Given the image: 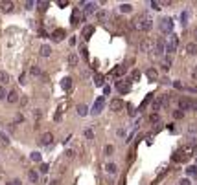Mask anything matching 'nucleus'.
<instances>
[{
  "label": "nucleus",
  "mask_w": 197,
  "mask_h": 185,
  "mask_svg": "<svg viewBox=\"0 0 197 185\" xmlns=\"http://www.w3.org/2000/svg\"><path fill=\"white\" fill-rule=\"evenodd\" d=\"M151 26H153V18L149 15H146V13L137 15L133 20V28L138 30V31H147V30H151Z\"/></svg>",
  "instance_id": "obj_1"
},
{
  "label": "nucleus",
  "mask_w": 197,
  "mask_h": 185,
  "mask_svg": "<svg viewBox=\"0 0 197 185\" xmlns=\"http://www.w3.org/2000/svg\"><path fill=\"white\" fill-rule=\"evenodd\" d=\"M159 30H160V33H164V35H171V31H173V20L169 17H164L160 20V24H159Z\"/></svg>",
  "instance_id": "obj_2"
},
{
  "label": "nucleus",
  "mask_w": 197,
  "mask_h": 185,
  "mask_svg": "<svg viewBox=\"0 0 197 185\" xmlns=\"http://www.w3.org/2000/svg\"><path fill=\"white\" fill-rule=\"evenodd\" d=\"M177 46H179V39H177V35H169V39H168V44H166V53L168 55H171V53L177 50Z\"/></svg>",
  "instance_id": "obj_3"
},
{
  "label": "nucleus",
  "mask_w": 197,
  "mask_h": 185,
  "mask_svg": "<svg viewBox=\"0 0 197 185\" xmlns=\"http://www.w3.org/2000/svg\"><path fill=\"white\" fill-rule=\"evenodd\" d=\"M116 90L120 94H129V90H131V81H116Z\"/></svg>",
  "instance_id": "obj_4"
},
{
  "label": "nucleus",
  "mask_w": 197,
  "mask_h": 185,
  "mask_svg": "<svg viewBox=\"0 0 197 185\" xmlns=\"http://www.w3.org/2000/svg\"><path fill=\"white\" fill-rule=\"evenodd\" d=\"M177 105H179V110H182V112L184 110H192V99L190 97H181Z\"/></svg>",
  "instance_id": "obj_5"
},
{
  "label": "nucleus",
  "mask_w": 197,
  "mask_h": 185,
  "mask_svg": "<svg viewBox=\"0 0 197 185\" xmlns=\"http://www.w3.org/2000/svg\"><path fill=\"white\" fill-rule=\"evenodd\" d=\"M140 51H144V53H147V51H155L153 50V40L151 39H144L140 42Z\"/></svg>",
  "instance_id": "obj_6"
},
{
  "label": "nucleus",
  "mask_w": 197,
  "mask_h": 185,
  "mask_svg": "<svg viewBox=\"0 0 197 185\" xmlns=\"http://www.w3.org/2000/svg\"><path fill=\"white\" fill-rule=\"evenodd\" d=\"M103 106H105V99H103V95H101V97H98V99H96V103H94L92 114H94V115H96V114H100L101 110H103Z\"/></svg>",
  "instance_id": "obj_7"
},
{
  "label": "nucleus",
  "mask_w": 197,
  "mask_h": 185,
  "mask_svg": "<svg viewBox=\"0 0 197 185\" xmlns=\"http://www.w3.org/2000/svg\"><path fill=\"white\" fill-rule=\"evenodd\" d=\"M94 11H98V4H96V2H87L85 9H83V17H89V15H92Z\"/></svg>",
  "instance_id": "obj_8"
},
{
  "label": "nucleus",
  "mask_w": 197,
  "mask_h": 185,
  "mask_svg": "<svg viewBox=\"0 0 197 185\" xmlns=\"http://www.w3.org/2000/svg\"><path fill=\"white\" fill-rule=\"evenodd\" d=\"M157 48H155V51H157V55H162V53L166 51V42H164V37H160L157 40V44H155Z\"/></svg>",
  "instance_id": "obj_9"
},
{
  "label": "nucleus",
  "mask_w": 197,
  "mask_h": 185,
  "mask_svg": "<svg viewBox=\"0 0 197 185\" xmlns=\"http://www.w3.org/2000/svg\"><path fill=\"white\" fill-rule=\"evenodd\" d=\"M81 11H79V8H74L72 9V17H70V20H72V24H79L81 22Z\"/></svg>",
  "instance_id": "obj_10"
},
{
  "label": "nucleus",
  "mask_w": 197,
  "mask_h": 185,
  "mask_svg": "<svg viewBox=\"0 0 197 185\" xmlns=\"http://www.w3.org/2000/svg\"><path fill=\"white\" fill-rule=\"evenodd\" d=\"M125 105H124V101L122 99H112L111 101V110H114V112H118V110H122Z\"/></svg>",
  "instance_id": "obj_11"
},
{
  "label": "nucleus",
  "mask_w": 197,
  "mask_h": 185,
  "mask_svg": "<svg viewBox=\"0 0 197 185\" xmlns=\"http://www.w3.org/2000/svg\"><path fill=\"white\" fill-rule=\"evenodd\" d=\"M160 68H162L164 72H168L169 68H171V55H168V57H164V59L160 60Z\"/></svg>",
  "instance_id": "obj_12"
},
{
  "label": "nucleus",
  "mask_w": 197,
  "mask_h": 185,
  "mask_svg": "<svg viewBox=\"0 0 197 185\" xmlns=\"http://www.w3.org/2000/svg\"><path fill=\"white\" fill-rule=\"evenodd\" d=\"M65 35H66V33H65V30H63V28H59V30H55V31L52 33V39L59 42V40H63V39H65Z\"/></svg>",
  "instance_id": "obj_13"
},
{
  "label": "nucleus",
  "mask_w": 197,
  "mask_h": 185,
  "mask_svg": "<svg viewBox=\"0 0 197 185\" xmlns=\"http://www.w3.org/2000/svg\"><path fill=\"white\" fill-rule=\"evenodd\" d=\"M52 141H53V134L52 132H44L43 138H41V143H43V145H52Z\"/></svg>",
  "instance_id": "obj_14"
},
{
  "label": "nucleus",
  "mask_w": 197,
  "mask_h": 185,
  "mask_svg": "<svg viewBox=\"0 0 197 185\" xmlns=\"http://www.w3.org/2000/svg\"><path fill=\"white\" fill-rule=\"evenodd\" d=\"M146 77L149 81H159V72L155 70V68H149V70L146 72Z\"/></svg>",
  "instance_id": "obj_15"
},
{
  "label": "nucleus",
  "mask_w": 197,
  "mask_h": 185,
  "mask_svg": "<svg viewBox=\"0 0 197 185\" xmlns=\"http://www.w3.org/2000/svg\"><path fill=\"white\" fill-rule=\"evenodd\" d=\"M186 51H188V55H197V42L195 40L186 44Z\"/></svg>",
  "instance_id": "obj_16"
},
{
  "label": "nucleus",
  "mask_w": 197,
  "mask_h": 185,
  "mask_svg": "<svg viewBox=\"0 0 197 185\" xmlns=\"http://www.w3.org/2000/svg\"><path fill=\"white\" fill-rule=\"evenodd\" d=\"M17 101H18V94H17L15 90H11V92H8V103H11V105H15Z\"/></svg>",
  "instance_id": "obj_17"
},
{
  "label": "nucleus",
  "mask_w": 197,
  "mask_h": 185,
  "mask_svg": "<svg viewBox=\"0 0 197 185\" xmlns=\"http://www.w3.org/2000/svg\"><path fill=\"white\" fill-rule=\"evenodd\" d=\"M0 8H2V11L4 13H9V11H13V2H0Z\"/></svg>",
  "instance_id": "obj_18"
},
{
  "label": "nucleus",
  "mask_w": 197,
  "mask_h": 185,
  "mask_svg": "<svg viewBox=\"0 0 197 185\" xmlns=\"http://www.w3.org/2000/svg\"><path fill=\"white\" fill-rule=\"evenodd\" d=\"M41 55H43V57H50V53H52V48L48 46V44H43V46H41Z\"/></svg>",
  "instance_id": "obj_19"
},
{
  "label": "nucleus",
  "mask_w": 197,
  "mask_h": 185,
  "mask_svg": "<svg viewBox=\"0 0 197 185\" xmlns=\"http://www.w3.org/2000/svg\"><path fill=\"white\" fill-rule=\"evenodd\" d=\"M94 31H96V30H94V26H87V28H83V37H85V39L92 37Z\"/></svg>",
  "instance_id": "obj_20"
},
{
  "label": "nucleus",
  "mask_w": 197,
  "mask_h": 185,
  "mask_svg": "<svg viewBox=\"0 0 197 185\" xmlns=\"http://www.w3.org/2000/svg\"><path fill=\"white\" fill-rule=\"evenodd\" d=\"M125 72H127V68H125L124 64H120V66L116 68V70H114V72H112V75H114V77H120V75H124Z\"/></svg>",
  "instance_id": "obj_21"
},
{
  "label": "nucleus",
  "mask_w": 197,
  "mask_h": 185,
  "mask_svg": "<svg viewBox=\"0 0 197 185\" xmlns=\"http://www.w3.org/2000/svg\"><path fill=\"white\" fill-rule=\"evenodd\" d=\"M0 83H2V84H8L9 83V73L8 72L0 70Z\"/></svg>",
  "instance_id": "obj_22"
},
{
  "label": "nucleus",
  "mask_w": 197,
  "mask_h": 185,
  "mask_svg": "<svg viewBox=\"0 0 197 185\" xmlns=\"http://www.w3.org/2000/svg\"><path fill=\"white\" fill-rule=\"evenodd\" d=\"M89 114V108H87V105H78V115H81V117H83V115H87Z\"/></svg>",
  "instance_id": "obj_23"
},
{
  "label": "nucleus",
  "mask_w": 197,
  "mask_h": 185,
  "mask_svg": "<svg viewBox=\"0 0 197 185\" xmlns=\"http://www.w3.org/2000/svg\"><path fill=\"white\" fill-rule=\"evenodd\" d=\"M28 178H30L31 183H37L39 181V174L35 172V170H28Z\"/></svg>",
  "instance_id": "obj_24"
},
{
  "label": "nucleus",
  "mask_w": 197,
  "mask_h": 185,
  "mask_svg": "<svg viewBox=\"0 0 197 185\" xmlns=\"http://www.w3.org/2000/svg\"><path fill=\"white\" fill-rule=\"evenodd\" d=\"M70 84H72V79H70V77H65V79H63V83H61L63 90H70Z\"/></svg>",
  "instance_id": "obj_25"
},
{
  "label": "nucleus",
  "mask_w": 197,
  "mask_h": 185,
  "mask_svg": "<svg viewBox=\"0 0 197 185\" xmlns=\"http://www.w3.org/2000/svg\"><path fill=\"white\" fill-rule=\"evenodd\" d=\"M30 73L33 75V77H39V75H43V72H41L39 66H31V68H30Z\"/></svg>",
  "instance_id": "obj_26"
},
{
  "label": "nucleus",
  "mask_w": 197,
  "mask_h": 185,
  "mask_svg": "<svg viewBox=\"0 0 197 185\" xmlns=\"http://www.w3.org/2000/svg\"><path fill=\"white\" fill-rule=\"evenodd\" d=\"M68 63H70V66H78V63H79V57L76 55V53H72V55L68 57Z\"/></svg>",
  "instance_id": "obj_27"
},
{
  "label": "nucleus",
  "mask_w": 197,
  "mask_h": 185,
  "mask_svg": "<svg viewBox=\"0 0 197 185\" xmlns=\"http://www.w3.org/2000/svg\"><path fill=\"white\" fill-rule=\"evenodd\" d=\"M120 11H122V13H131V11H133V6H131V4H122V6H120Z\"/></svg>",
  "instance_id": "obj_28"
},
{
  "label": "nucleus",
  "mask_w": 197,
  "mask_h": 185,
  "mask_svg": "<svg viewBox=\"0 0 197 185\" xmlns=\"http://www.w3.org/2000/svg\"><path fill=\"white\" fill-rule=\"evenodd\" d=\"M116 170H118L116 163H107V172H109V174H114Z\"/></svg>",
  "instance_id": "obj_29"
},
{
  "label": "nucleus",
  "mask_w": 197,
  "mask_h": 185,
  "mask_svg": "<svg viewBox=\"0 0 197 185\" xmlns=\"http://www.w3.org/2000/svg\"><path fill=\"white\" fill-rule=\"evenodd\" d=\"M98 18L101 20V22H105V20L109 18V13H107L105 9H101V11H98Z\"/></svg>",
  "instance_id": "obj_30"
},
{
  "label": "nucleus",
  "mask_w": 197,
  "mask_h": 185,
  "mask_svg": "<svg viewBox=\"0 0 197 185\" xmlns=\"http://www.w3.org/2000/svg\"><path fill=\"white\" fill-rule=\"evenodd\" d=\"M94 83H96V86H101V84H103L105 83V77H103V75H96V77H94Z\"/></svg>",
  "instance_id": "obj_31"
},
{
  "label": "nucleus",
  "mask_w": 197,
  "mask_h": 185,
  "mask_svg": "<svg viewBox=\"0 0 197 185\" xmlns=\"http://www.w3.org/2000/svg\"><path fill=\"white\" fill-rule=\"evenodd\" d=\"M186 174H188V176H195V174H197V167H195V165H190V167L186 169Z\"/></svg>",
  "instance_id": "obj_32"
},
{
  "label": "nucleus",
  "mask_w": 197,
  "mask_h": 185,
  "mask_svg": "<svg viewBox=\"0 0 197 185\" xmlns=\"http://www.w3.org/2000/svg\"><path fill=\"white\" fill-rule=\"evenodd\" d=\"M182 117H184V112H182V110H179V108H177V110H173V119H182Z\"/></svg>",
  "instance_id": "obj_33"
},
{
  "label": "nucleus",
  "mask_w": 197,
  "mask_h": 185,
  "mask_svg": "<svg viewBox=\"0 0 197 185\" xmlns=\"http://www.w3.org/2000/svg\"><path fill=\"white\" fill-rule=\"evenodd\" d=\"M127 114H129V117H134V115H137V108L131 106V105H127Z\"/></svg>",
  "instance_id": "obj_34"
},
{
  "label": "nucleus",
  "mask_w": 197,
  "mask_h": 185,
  "mask_svg": "<svg viewBox=\"0 0 197 185\" xmlns=\"http://www.w3.org/2000/svg\"><path fill=\"white\" fill-rule=\"evenodd\" d=\"M173 86L177 88V90H188V86H184L181 81H173Z\"/></svg>",
  "instance_id": "obj_35"
},
{
  "label": "nucleus",
  "mask_w": 197,
  "mask_h": 185,
  "mask_svg": "<svg viewBox=\"0 0 197 185\" xmlns=\"http://www.w3.org/2000/svg\"><path fill=\"white\" fill-rule=\"evenodd\" d=\"M103 152H105V156H112V154H114V147H112V145H107Z\"/></svg>",
  "instance_id": "obj_36"
},
{
  "label": "nucleus",
  "mask_w": 197,
  "mask_h": 185,
  "mask_svg": "<svg viewBox=\"0 0 197 185\" xmlns=\"http://www.w3.org/2000/svg\"><path fill=\"white\" fill-rule=\"evenodd\" d=\"M173 161H184V156H182V150H179V152L173 156Z\"/></svg>",
  "instance_id": "obj_37"
},
{
  "label": "nucleus",
  "mask_w": 197,
  "mask_h": 185,
  "mask_svg": "<svg viewBox=\"0 0 197 185\" xmlns=\"http://www.w3.org/2000/svg\"><path fill=\"white\" fill-rule=\"evenodd\" d=\"M30 158H31L33 161H41V160H43V156H41V152H31V156H30Z\"/></svg>",
  "instance_id": "obj_38"
},
{
  "label": "nucleus",
  "mask_w": 197,
  "mask_h": 185,
  "mask_svg": "<svg viewBox=\"0 0 197 185\" xmlns=\"http://www.w3.org/2000/svg\"><path fill=\"white\" fill-rule=\"evenodd\" d=\"M39 170H41V172H43V174H46V172H48V170H50V165H48V163H43V165L39 167Z\"/></svg>",
  "instance_id": "obj_39"
},
{
  "label": "nucleus",
  "mask_w": 197,
  "mask_h": 185,
  "mask_svg": "<svg viewBox=\"0 0 197 185\" xmlns=\"http://www.w3.org/2000/svg\"><path fill=\"white\" fill-rule=\"evenodd\" d=\"M149 4H151V8H153V9H160V8H162V2H157V0H151Z\"/></svg>",
  "instance_id": "obj_40"
},
{
  "label": "nucleus",
  "mask_w": 197,
  "mask_h": 185,
  "mask_svg": "<svg viewBox=\"0 0 197 185\" xmlns=\"http://www.w3.org/2000/svg\"><path fill=\"white\" fill-rule=\"evenodd\" d=\"M159 119H160V115H159L157 112H155V114H151V115H149V121H151V123H159Z\"/></svg>",
  "instance_id": "obj_41"
},
{
  "label": "nucleus",
  "mask_w": 197,
  "mask_h": 185,
  "mask_svg": "<svg viewBox=\"0 0 197 185\" xmlns=\"http://www.w3.org/2000/svg\"><path fill=\"white\" fill-rule=\"evenodd\" d=\"M131 79H133V81H138V79H140V72H138V70H133V72H131Z\"/></svg>",
  "instance_id": "obj_42"
},
{
  "label": "nucleus",
  "mask_w": 197,
  "mask_h": 185,
  "mask_svg": "<svg viewBox=\"0 0 197 185\" xmlns=\"http://www.w3.org/2000/svg\"><path fill=\"white\" fill-rule=\"evenodd\" d=\"M0 141H2L4 145H8V143H9V138H8V136H6L4 132H0Z\"/></svg>",
  "instance_id": "obj_43"
},
{
  "label": "nucleus",
  "mask_w": 197,
  "mask_h": 185,
  "mask_svg": "<svg viewBox=\"0 0 197 185\" xmlns=\"http://www.w3.org/2000/svg\"><path fill=\"white\" fill-rule=\"evenodd\" d=\"M48 6H50V2H39V9L41 11H46V9H48Z\"/></svg>",
  "instance_id": "obj_44"
},
{
  "label": "nucleus",
  "mask_w": 197,
  "mask_h": 185,
  "mask_svg": "<svg viewBox=\"0 0 197 185\" xmlns=\"http://www.w3.org/2000/svg\"><path fill=\"white\" fill-rule=\"evenodd\" d=\"M0 99H8V92L4 86H0Z\"/></svg>",
  "instance_id": "obj_45"
},
{
  "label": "nucleus",
  "mask_w": 197,
  "mask_h": 185,
  "mask_svg": "<svg viewBox=\"0 0 197 185\" xmlns=\"http://www.w3.org/2000/svg\"><path fill=\"white\" fill-rule=\"evenodd\" d=\"M85 138H87V139H92V138H94V132H92L90 128H87V130H85Z\"/></svg>",
  "instance_id": "obj_46"
},
{
  "label": "nucleus",
  "mask_w": 197,
  "mask_h": 185,
  "mask_svg": "<svg viewBox=\"0 0 197 185\" xmlns=\"http://www.w3.org/2000/svg\"><path fill=\"white\" fill-rule=\"evenodd\" d=\"M181 20H182V26H186V22H188V11H184L181 15Z\"/></svg>",
  "instance_id": "obj_47"
},
{
  "label": "nucleus",
  "mask_w": 197,
  "mask_h": 185,
  "mask_svg": "<svg viewBox=\"0 0 197 185\" xmlns=\"http://www.w3.org/2000/svg\"><path fill=\"white\" fill-rule=\"evenodd\" d=\"M179 185H192V180H190V178H182L179 181Z\"/></svg>",
  "instance_id": "obj_48"
},
{
  "label": "nucleus",
  "mask_w": 197,
  "mask_h": 185,
  "mask_svg": "<svg viewBox=\"0 0 197 185\" xmlns=\"http://www.w3.org/2000/svg\"><path fill=\"white\" fill-rule=\"evenodd\" d=\"M24 6H26V9H31L33 6H35V2H33V0H28V2H26Z\"/></svg>",
  "instance_id": "obj_49"
},
{
  "label": "nucleus",
  "mask_w": 197,
  "mask_h": 185,
  "mask_svg": "<svg viewBox=\"0 0 197 185\" xmlns=\"http://www.w3.org/2000/svg\"><path fill=\"white\" fill-rule=\"evenodd\" d=\"M57 6H59V8H66V6H68V2H66V0H59Z\"/></svg>",
  "instance_id": "obj_50"
},
{
  "label": "nucleus",
  "mask_w": 197,
  "mask_h": 185,
  "mask_svg": "<svg viewBox=\"0 0 197 185\" xmlns=\"http://www.w3.org/2000/svg\"><path fill=\"white\" fill-rule=\"evenodd\" d=\"M151 97H153V94H149V95H147V97L144 99V103H142V106H146V105H147V103H149V101H151Z\"/></svg>",
  "instance_id": "obj_51"
},
{
  "label": "nucleus",
  "mask_w": 197,
  "mask_h": 185,
  "mask_svg": "<svg viewBox=\"0 0 197 185\" xmlns=\"http://www.w3.org/2000/svg\"><path fill=\"white\" fill-rule=\"evenodd\" d=\"M160 83H162V84H169V83H171V81H169L168 77H162V79H160Z\"/></svg>",
  "instance_id": "obj_52"
},
{
  "label": "nucleus",
  "mask_w": 197,
  "mask_h": 185,
  "mask_svg": "<svg viewBox=\"0 0 197 185\" xmlns=\"http://www.w3.org/2000/svg\"><path fill=\"white\" fill-rule=\"evenodd\" d=\"M192 77H193V81H197V66L192 70Z\"/></svg>",
  "instance_id": "obj_53"
},
{
  "label": "nucleus",
  "mask_w": 197,
  "mask_h": 185,
  "mask_svg": "<svg viewBox=\"0 0 197 185\" xmlns=\"http://www.w3.org/2000/svg\"><path fill=\"white\" fill-rule=\"evenodd\" d=\"M192 110H197V99H192Z\"/></svg>",
  "instance_id": "obj_54"
},
{
  "label": "nucleus",
  "mask_w": 197,
  "mask_h": 185,
  "mask_svg": "<svg viewBox=\"0 0 197 185\" xmlns=\"http://www.w3.org/2000/svg\"><path fill=\"white\" fill-rule=\"evenodd\" d=\"M68 42H70V46H76V37H70Z\"/></svg>",
  "instance_id": "obj_55"
},
{
  "label": "nucleus",
  "mask_w": 197,
  "mask_h": 185,
  "mask_svg": "<svg viewBox=\"0 0 197 185\" xmlns=\"http://www.w3.org/2000/svg\"><path fill=\"white\" fill-rule=\"evenodd\" d=\"M103 94L109 95V94H111V88H109V86H103Z\"/></svg>",
  "instance_id": "obj_56"
},
{
  "label": "nucleus",
  "mask_w": 197,
  "mask_h": 185,
  "mask_svg": "<svg viewBox=\"0 0 197 185\" xmlns=\"http://www.w3.org/2000/svg\"><path fill=\"white\" fill-rule=\"evenodd\" d=\"M81 53H83V57H87V55H89V53H87V46H83V48H81Z\"/></svg>",
  "instance_id": "obj_57"
},
{
  "label": "nucleus",
  "mask_w": 197,
  "mask_h": 185,
  "mask_svg": "<svg viewBox=\"0 0 197 185\" xmlns=\"http://www.w3.org/2000/svg\"><path fill=\"white\" fill-rule=\"evenodd\" d=\"M13 185H22V181L20 180H13Z\"/></svg>",
  "instance_id": "obj_58"
},
{
  "label": "nucleus",
  "mask_w": 197,
  "mask_h": 185,
  "mask_svg": "<svg viewBox=\"0 0 197 185\" xmlns=\"http://www.w3.org/2000/svg\"><path fill=\"white\" fill-rule=\"evenodd\" d=\"M193 37H195V42H197V28L193 30Z\"/></svg>",
  "instance_id": "obj_59"
},
{
  "label": "nucleus",
  "mask_w": 197,
  "mask_h": 185,
  "mask_svg": "<svg viewBox=\"0 0 197 185\" xmlns=\"http://www.w3.org/2000/svg\"><path fill=\"white\" fill-rule=\"evenodd\" d=\"M6 185H13V181H9V183H6Z\"/></svg>",
  "instance_id": "obj_60"
}]
</instances>
